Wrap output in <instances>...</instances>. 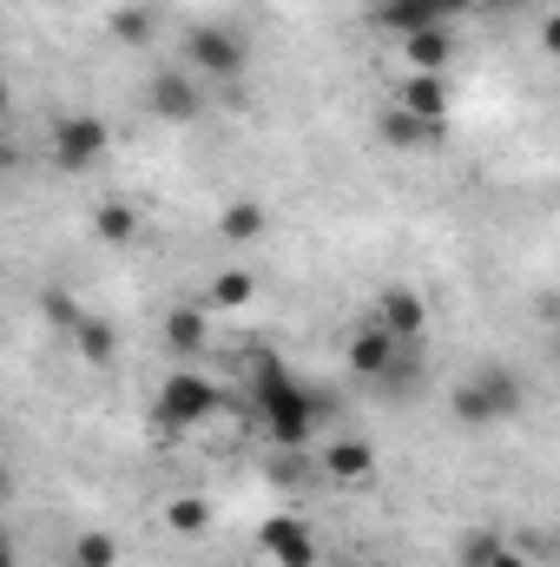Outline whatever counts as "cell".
Masks as SVG:
<instances>
[{
  "mask_svg": "<svg viewBox=\"0 0 560 567\" xmlns=\"http://www.w3.org/2000/svg\"><path fill=\"white\" fill-rule=\"evenodd\" d=\"M113 40L145 47V40H152V7H120V13H113Z\"/></svg>",
  "mask_w": 560,
  "mask_h": 567,
  "instance_id": "7402d4cb",
  "label": "cell"
},
{
  "mask_svg": "<svg viewBox=\"0 0 560 567\" xmlns=\"http://www.w3.org/2000/svg\"><path fill=\"white\" fill-rule=\"evenodd\" d=\"M40 310H46V323H53V330H66V337L86 323V317H80V303H73L66 290H46V297H40Z\"/></svg>",
  "mask_w": 560,
  "mask_h": 567,
  "instance_id": "cb8c5ba5",
  "label": "cell"
},
{
  "mask_svg": "<svg viewBox=\"0 0 560 567\" xmlns=\"http://www.w3.org/2000/svg\"><path fill=\"white\" fill-rule=\"evenodd\" d=\"M251 410H258V423H265V435H271L278 449H303L310 429H317V416H323L317 390H310L303 377H290V363L271 357V350L251 363Z\"/></svg>",
  "mask_w": 560,
  "mask_h": 567,
  "instance_id": "6da1fadb",
  "label": "cell"
},
{
  "mask_svg": "<svg viewBox=\"0 0 560 567\" xmlns=\"http://www.w3.org/2000/svg\"><path fill=\"white\" fill-rule=\"evenodd\" d=\"M145 106L158 113V126H191L205 113V80L191 66H158L145 80Z\"/></svg>",
  "mask_w": 560,
  "mask_h": 567,
  "instance_id": "8992f818",
  "label": "cell"
},
{
  "mask_svg": "<svg viewBox=\"0 0 560 567\" xmlns=\"http://www.w3.org/2000/svg\"><path fill=\"white\" fill-rule=\"evenodd\" d=\"M46 152H53V165H60V172H93V165H106L113 133H106V120H100V113H60V120H53V133H46Z\"/></svg>",
  "mask_w": 560,
  "mask_h": 567,
  "instance_id": "5b68a950",
  "label": "cell"
},
{
  "mask_svg": "<svg viewBox=\"0 0 560 567\" xmlns=\"http://www.w3.org/2000/svg\"><path fill=\"white\" fill-rule=\"evenodd\" d=\"M488 567H528V548H501Z\"/></svg>",
  "mask_w": 560,
  "mask_h": 567,
  "instance_id": "484cf974",
  "label": "cell"
},
{
  "mask_svg": "<svg viewBox=\"0 0 560 567\" xmlns=\"http://www.w3.org/2000/svg\"><path fill=\"white\" fill-rule=\"evenodd\" d=\"M403 60H409V73H448V60H455V33H448V27L409 33V40H403Z\"/></svg>",
  "mask_w": 560,
  "mask_h": 567,
  "instance_id": "2e32d148",
  "label": "cell"
},
{
  "mask_svg": "<svg viewBox=\"0 0 560 567\" xmlns=\"http://www.w3.org/2000/svg\"><path fill=\"white\" fill-rule=\"evenodd\" d=\"M73 567H120V542H113L106 528H86V535L73 542Z\"/></svg>",
  "mask_w": 560,
  "mask_h": 567,
  "instance_id": "44dd1931",
  "label": "cell"
},
{
  "mask_svg": "<svg viewBox=\"0 0 560 567\" xmlns=\"http://www.w3.org/2000/svg\"><path fill=\"white\" fill-rule=\"evenodd\" d=\"M376 133H383V145H396V152H422V145H442V140H448V126L416 120L409 106H390V113L376 120Z\"/></svg>",
  "mask_w": 560,
  "mask_h": 567,
  "instance_id": "4fadbf2b",
  "label": "cell"
},
{
  "mask_svg": "<svg viewBox=\"0 0 560 567\" xmlns=\"http://www.w3.org/2000/svg\"><path fill=\"white\" fill-rule=\"evenodd\" d=\"M218 238L225 245H265L271 238V205L265 198H231L218 212Z\"/></svg>",
  "mask_w": 560,
  "mask_h": 567,
  "instance_id": "8fae6325",
  "label": "cell"
},
{
  "mask_svg": "<svg viewBox=\"0 0 560 567\" xmlns=\"http://www.w3.org/2000/svg\"><path fill=\"white\" fill-rule=\"evenodd\" d=\"M165 528L185 535V542L191 535H211V495H172L165 502Z\"/></svg>",
  "mask_w": 560,
  "mask_h": 567,
  "instance_id": "e0dca14e",
  "label": "cell"
},
{
  "mask_svg": "<svg viewBox=\"0 0 560 567\" xmlns=\"http://www.w3.org/2000/svg\"><path fill=\"white\" fill-rule=\"evenodd\" d=\"M185 66H191L198 80H245L251 47H245V33H238V27L205 20V27H191V33H185Z\"/></svg>",
  "mask_w": 560,
  "mask_h": 567,
  "instance_id": "277c9868",
  "label": "cell"
},
{
  "mask_svg": "<svg viewBox=\"0 0 560 567\" xmlns=\"http://www.w3.org/2000/svg\"><path fill=\"white\" fill-rule=\"evenodd\" d=\"M435 7H442V20H455V13H468L475 0H435Z\"/></svg>",
  "mask_w": 560,
  "mask_h": 567,
  "instance_id": "4316f807",
  "label": "cell"
},
{
  "mask_svg": "<svg viewBox=\"0 0 560 567\" xmlns=\"http://www.w3.org/2000/svg\"><path fill=\"white\" fill-rule=\"evenodd\" d=\"M73 350L93 363V370H106L113 357H120V337H113V323H100V317H86L80 330H73Z\"/></svg>",
  "mask_w": 560,
  "mask_h": 567,
  "instance_id": "ac0fdd59",
  "label": "cell"
},
{
  "mask_svg": "<svg viewBox=\"0 0 560 567\" xmlns=\"http://www.w3.org/2000/svg\"><path fill=\"white\" fill-rule=\"evenodd\" d=\"M541 47L560 60V13H548V20H541Z\"/></svg>",
  "mask_w": 560,
  "mask_h": 567,
  "instance_id": "d4e9b609",
  "label": "cell"
},
{
  "mask_svg": "<svg viewBox=\"0 0 560 567\" xmlns=\"http://www.w3.org/2000/svg\"><path fill=\"white\" fill-rule=\"evenodd\" d=\"M218 416V383L198 377V370H172L158 383V403H152V429L158 435H185V429L211 423Z\"/></svg>",
  "mask_w": 560,
  "mask_h": 567,
  "instance_id": "3957f363",
  "label": "cell"
},
{
  "mask_svg": "<svg viewBox=\"0 0 560 567\" xmlns=\"http://www.w3.org/2000/svg\"><path fill=\"white\" fill-rule=\"evenodd\" d=\"M370 323H383L396 343H416L422 330H428V303H422V290H409V284H383Z\"/></svg>",
  "mask_w": 560,
  "mask_h": 567,
  "instance_id": "52a82bcc",
  "label": "cell"
},
{
  "mask_svg": "<svg viewBox=\"0 0 560 567\" xmlns=\"http://www.w3.org/2000/svg\"><path fill=\"white\" fill-rule=\"evenodd\" d=\"M521 403H528V390H521V377H515V370H501V363L468 370V377L448 390V416H455L462 429L508 423V416H521Z\"/></svg>",
  "mask_w": 560,
  "mask_h": 567,
  "instance_id": "7a4b0ae2",
  "label": "cell"
},
{
  "mask_svg": "<svg viewBox=\"0 0 560 567\" xmlns=\"http://www.w3.org/2000/svg\"><path fill=\"white\" fill-rule=\"evenodd\" d=\"M396 106H409L416 120L448 126V80H442V73H409V80H403V93H396Z\"/></svg>",
  "mask_w": 560,
  "mask_h": 567,
  "instance_id": "9a60e30c",
  "label": "cell"
},
{
  "mask_svg": "<svg viewBox=\"0 0 560 567\" xmlns=\"http://www.w3.org/2000/svg\"><path fill=\"white\" fill-rule=\"evenodd\" d=\"M370 20H376V27H390L396 40H409V33H428V27H448L435 0H376V13H370Z\"/></svg>",
  "mask_w": 560,
  "mask_h": 567,
  "instance_id": "5bb4252c",
  "label": "cell"
},
{
  "mask_svg": "<svg viewBox=\"0 0 560 567\" xmlns=\"http://www.w3.org/2000/svg\"><path fill=\"white\" fill-rule=\"evenodd\" d=\"M258 548L278 567H317V535H310L303 515H271V522L258 528Z\"/></svg>",
  "mask_w": 560,
  "mask_h": 567,
  "instance_id": "ba28073f",
  "label": "cell"
},
{
  "mask_svg": "<svg viewBox=\"0 0 560 567\" xmlns=\"http://www.w3.org/2000/svg\"><path fill=\"white\" fill-rule=\"evenodd\" d=\"M554 363H560V343H554Z\"/></svg>",
  "mask_w": 560,
  "mask_h": 567,
  "instance_id": "83f0119b",
  "label": "cell"
},
{
  "mask_svg": "<svg viewBox=\"0 0 560 567\" xmlns=\"http://www.w3.org/2000/svg\"><path fill=\"white\" fill-rule=\"evenodd\" d=\"M501 548H508V542H501L495 528H475V535H462V567H488Z\"/></svg>",
  "mask_w": 560,
  "mask_h": 567,
  "instance_id": "603a6c76",
  "label": "cell"
},
{
  "mask_svg": "<svg viewBox=\"0 0 560 567\" xmlns=\"http://www.w3.org/2000/svg\"><path fill=\"white\" fill-rule=\"evenodd\" d=\"M93 231H100L106 245H133V238H139V212L120 205V198H106V205L93 212Z\"/></svg>",
  "mask_w": 560,
  "mask_h": 567,
  "instance_id": "d6986e66",
  "label": "cell"
},
{
  "mask_svg": "<svg viewBox=\"0 0 560 567\" xmlns=\"http://www.w3.org/2000/svg\"><path fill=\"white\" fill-rule=\"evenodd\" d=\"M165 350H178V357H198L205 343H211V303H178L172 317H165Z\"/></svg>",
  "mask_w": 560,
  "mask_h": 567,
  "instance_id": "7c38bea8",
  "label": "cell"
},
{
  "mask_svg": "<svg viewBox=\"0 0 560 567\" xmlns=\"http://www.w3.org/2000/svg\"><path fill=\"white\" fill-rule=\"evenodd\" d=\"M323 475L343 482V488L376 482V449H370L363 435H336V442H323Z\"/></svg>",
  "mask_w": 560,
  "mask_h": 567,
  "instance_id": "30bf717a",
  "label": "cell"
},
{
  "mask_svg": "<svg viewBox=\"0 0 560 567\" xmlns=\"http://www.w3.org/2000/svg\"><path fill=\"white\" fill-rule=\"evenodd\" d=\"M554 555H560V535H554Z\"/></svg>",
  "mask_w": 560,
  "mask_h": 567,
  "instance_id": "f1b7e54d",
  "label": "cell"
},
{
  "mask_svg": "<svg viewBox=\"0 0 560 567\" xmlns=\"http://www.w3.org/2000/svg\"><path fill=\"white\" fill-rule=\"evenodd\" d=\"M396 337L383 330V323H363L356 337H350V377H363V383H390L396 377Z\"/></svg>",
  "mask_w": 560,
  "mask_h": 567,
  "instance_id": "9c48e42d",
  "label": "cell"
},
{
  "mask_svg": "<svg viewBox=\"0 0 560 567\" xmlns=\"http://www.w3.org/2000/svg\"><path fill=\"white\" fill-rule=\"evenodd\" d=\"M258 297V278L251 271H218L211 278V310H245Z\"/></svg>",
  "mask_w": 560,
  "mask_h": 567,
  "instance_id": "ffe728a7",
  "label": "cell"
}]
</instances>
